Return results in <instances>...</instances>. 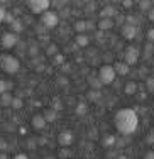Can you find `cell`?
<instances>
[{
    "label": "cell",
    "mask_w": 154,
    "mask_h": 159,
    "mask_svg": "<svg viewBox=\"0 0 154 159\" xmlns=\"http://www.w3.org/2000/svg\"><path fill=\"white\" fill-rule=\"evenodd\" d=\"M114 125L122 135H132L139 129V115L134 108H120L114 117Z\"/></svg>",
    "instance_id": "1"
},
{
    "label": "cell",
    "mask_w": 154,
    "mask_h": 159,
    "mask_svg": "<svg viewBox=\"0 0 154 159\" xmlns=\"http://www.w3.org/2000/svg\"><path fill=\"white\" fill-rule=\"evenodd\" d=\"M0 70L7 75H16L20 70V61L14 54H2L0 56Z\"/></svg>",
    "instance_id": "2"
},
{
    "label": "cell",
    "mask_w": 154,
    "mask_h": 159,
    "mask_svg": "<svg viewBox=\"0 0 154 159\" xmlns=\"http://www.w3.org/2000/svg\"><path fill=\"white\" fill-rule=\"evenodd\" d=\"M97 78L100 80L102 86H107V85H112V83L115 81L117 75H115L114 66H112V64H103V66L98 70V73H97Z\"/></svg>",
    "instance_id": "3"
},
{
    "label": "cell",
    "mask_w": 154,
    "mask_h": 159,
    "mask_svg": "<svg viewBox=\"0 0 154 159\" xmlns=\"http://www.w3.org/2000/svg\"><path fill=\"white\" fill-rule=\"evenodd\" d=\"M49 7H51L49 0H29L27 2V9L34 16H43L44 12L49 10Z\"/></svg>",
    "instance_id": "4"
},
{
    "label": "cell",
    "mask_w": 154,
    "mask_h": 159,
    "mask_svg": "<svg viewBox=\"0 0 154 159\" xmlns=\"http://www.w3.org/2000/svg\"><path fill=\"white\" fill-rule=\"evenodd\" d=\"M139 56H141V49L137 46H127L124 51V63L127 66H134L139 61Z\"/></svg>",
    "instance_id": "5"
},
{
    "label": "cell",
    "mask_w": 154,
    "mask_h": 159,
    "mask_svg": "<svg viewBox=\"0 0 154 159\" xmlns=\"http://www.w3.org/2000/svg\"><path fill=\"white\" fill-rule=\"evenodd\" d=\"M41 24L46 29H54V27H58V24H59V16L54 10H48V12H44L43 16H41Z\"/></svg>",
    "instance_id": "6"
},
{
    "label": "cell",
    "mask_w": 154,
    "mask_h": 159,
    "mask_svg": "<svg viewBox=\"0 0 154 159\" xmlns=\"http://www.w3.org/2000/svg\"><path fill=\"white\" fill-rule=\"evenodd\" d=\"M16 44H17V34H14L12 31L2 34V37H0V46L3 49H12Z\"/></svg>",
    "instance_id": "7"
},
{
    "label": "cell",
    "mask_w": 154,
    "mask_h": 159,
    "mask_svg": "<svg viewBox=\"0 0 154 159\" xmlns=\"http://www.w3.org/2000/svg\"><path fill=\"white\" fill-rule=\"evenodd\" d=\"M75 141V135L71 130H61L58 134V144L59 147H70Z\"/></svg>",
    "instance_id": "8"
},
{
    "label": "cell",
    "mask_w": 154,
    "mask_h": 159,
    "mask_svg": "<svg viewBox=\"0 0 154 159\" xmlns=\"http://www.w3.org/2000/svg\"><path fill=\"white\" fill-rule=\"evenodd\" d=\"M137 27L136 25H129V24H124L122 25V29H120V34H122V37L124 39H127V41H132V39H136L137 37Z\"/></svg>",
    "instance_id": "9"
},
{
    "label": "cell",
    "mask_w": 154,
    "mask_h": 159,
    "mask_svg": "<svg viewBox=\"0 0 154 159\" xmlns=\"http://www.w3.org/2000/svg\"><path fill=\"white\" fill-rule=\"evenodd\" d=\"M31 125H32V129H36V130H44V127L48 125V122H46L43 113H34L32 119H31Z\"/></svg>",
    "instance_id": "10"
},
{
    "label": "cell",
    "mask_w": 154,
    "mask_h": 159,
    "mask_svg": "<svg viewBox=\"0 0 154 159\" xmlns=\"http://www.w3.org/2000/svg\"><path fill=\"white\" fill-rule=\"evenodd\" d=\"M117 16H119V9H115L114 5H107L100 10V19H112L114 20Z\"/></svg>",
    "instance_id": "11"
},
{
    "label": "cell",
    "mask_w": 154,
    "mask_h": 159,
    "mask_svg": "<svg viewBox=\"0 0 154 159\" xmlns=\"http://www.w3.org/2000/svg\"><path fill=\"white\" fill-rule=\"evenodd\" d=\"M112 66H114V71H115L117 76H127L129 71H130V66H127L124 61H117V63L112 64Z\"/></svg>",
    "instance_id": "12"
},
{
    "label": "cell",
    "mask_w": 154,
    "mask_h": 159,
    "mask_svg": "<svg viewBox=\"0 0 154 159\" xmlns=\"http://www.w3.org/2000/svg\"><path fill=\"white\" fill-rule=\"evenodd\" d=\"M114 25H115V22L112 20V19H100L98 24H97V27L100 29V32H102V31H110Z\"/></svg>",
    "instance_id": "13"
},
{
    "label": "cell",
    "mask_w": 154,
    "mask_h": 159,
    "mask_svg": "<svg viewBox=\"0 0 154 159\" xmlns=\"http://www.w3.org/2000/svg\"><path fill=\"white\" fill-rule=\"evenodd\" d=\"M137 92H139V85L136 81H127L124 85V93L125 95H136Z\"/></svg>",
    "instance_id": "14"
},
{
    "label": "cell",
    "mask_w": 154,
    "mask_h": 159,
    "mask_svg": "<svg viewBox=\"0 0 154 159\" xmlns=\"http://www.w3.org/2000/svg\"><path fill=\"white\" fill-rule=\"evenodd\" d=\"M75 44H76L78 48H86L90 44V37L86 36V34H76V36H75Z\"/></svg>",
    "instance_id": "15"
},
{
    "label": "cell",
    "mask_w": 154,
    "mask_h": 159,
    "mask_svg": "<svg viewBox=\"0 0 154 159\" xmlns=\"http://www.w3.org/2000/svg\"><path fill=\"white\" fill-rule=\"evenodd\" d=\"M44 119H46V122L49 124V122H54L56 119H58V112L54 110V108H48V110H44Z\"/></svg>",
    "instance_id": "16"
},
{
    "label": "cell",
    "mask_w": 154,
    "mask_h": 159,
    "mask_svg": "<svg viewBox=\"0 0 154 159\" xmlns=\"http://www.w3.org/2000/svg\"><path fill=\"white\" fill-rule=\"evenodd\" d=\"M14 100V95L10 92L3 93V95H0V103H2V107H10V103H12Z\"/></svg>",
    "instance_id": "17"
},
{
    "label": "cell",
    "mask_w": 154,
    "mask_h": 159,
    "mask_svg": "<svg viewBox=\"0 0 154 159\" xmlns=\"http://www.w3.org/2000/svg\"><path fill=\"white\" fill-rule=\"evenodd\" d=\"M12 88H14V83H12V81H5V80H0V95H3V93L10 92Z\"/></svg>",
    "instance_id": "18"
},
{
    "label": "cell",
    "mask_w": 154,
    "mask_h": 159,
    "mask_svg": "<svg viewBox=\"0 0 154 159\" xmlns=\"http://www.w3.org/2000/svg\"><path fill=\"white\" fill-rule=\"evenodd\" d=\"M88 83H90V86H92L93 90H100V88H102V83H100L98 78H97V75H90V76H88Z\"/></svg>",
    "instance_id": "19"
},
{
    "label": "cell",
    "mask_w": 154,
    "mask_h": 159,
    "mask_svg": "<svg viewBox=\"0 0 154 159\" xmlns=\"http://www.w3.org/2000/svg\"><path fill=\"white\" fill-rule=\"evenodd\" d=\"M75 31H76V34H85L86 32V20H76L75 22Z\"/></svg>",
    "instance_id": "20"
},
{
    "label": "cell",
    "mask_w": 154,
    "mask_h": 159,
    "mask_svg": "<svg viewBox=\"0 0 154 159\" xmlns=\"http://www.w3.org/2000/svg\"><path fill=\"white\" fill-rule=\"evenodd\" d=\"M10 27H12V32L14 34H19V32H22V29H24V24H22L20 19H16V20L10 24Z\"/></svg>",
    "instance_id": "21"
},
{
    "label": "cell",
    "mask_w": 154,
    "mask_h": 159,
    "mask_svg": "<svg viewBox=\"0 0 154 159\" xmlns=\"http://www.w3.org/2000/svg\"><path fill=\"white\" fill-rule=\"evenodd\" d=\"M22 107H24V100H22L20 97H14L12 103H10V108H12V110H20Z\"/></svg>",
    "instance_id": "22"
},
{
    "label": "cell",
    "mask_w": 154,
    "mask_h": 159,
    "mask_svg": "<svg viewBox=\"0 0 154 159\" xmlns=\"http://www.w3.org/2000/svg\"><path fill=\"white\" fill-rule=\"evenodd\" d=\"M102 146H103V147H112V146H115V137H114V135H110V134H107V135L102 139Z\"/></svg>",
    "instance_id": "23"
},
{
    "label": "cell",
    "mask_w": 154,
    "mask_h": 159,
    "mask_svg": "<svg viewBox=\"0 0 154 159\" xmlns=\"http://www.w3.org/2000/svg\"><path fill=\"white\" fill-rule=\"evenodd\" d=\"M75 112H76V115H81L83 117L86 112H88V105L85 103V102H80V103L76 105V108H75Z\"/></svg>",
    "instance_id": "24"
},
{
    "label": "cell",
    "mask_w": 154,
    "mask_h": 159,
    "mask_svg": "<svg viewBox=\"0 0 154 159\" xmlns=\"http://www.w3.org/2000/svg\"><path fill=\"white\" fill-rule=\"evenodd\" d=\"M58 46H56V44H48V48H46V56H49V58H54L56 54H58Z\"/></svg>",
    "instance_id": "25"
},
{
    "label": "cell",
    "mask_w": 154,
    "mask_h": 159,
    "mask_svg": "<svg viewBox=\"0 0 154 159\" xmlns=\"http://www.w3.org/2000/svg\"><path fill=\"white\" fill-rule=\"evenodd\" d=\"M146 92H147V93L154 92V76H147V78H146Z\"/></svg>",
    "instance_id": "26"
},
{
    "label": "cell",
    "mask_w": 154,
    "mask_h": 159,
    "mask_svg": "<svg viewBox=\"0 0 154 159\" xmlns=\"http://www.w3.org/2000/svg\"><path fill=\"white\" fill-rule=\"evenodd\" d=\"M63 63H65V56L58 52V54H56L54 58H52V64H56V66H61Z\"/></svg>",
    "instance_id": "27"
},
{
    "label": "cell",
    "mask_w": 154,
    "mask_h": 159,
    "mask_svg": "<svg viewBox=\"0 0 154 159\" xmlns=\"http://www.w3.org/2000/svg\"><path fill=\"white\" fill-rule=\"evenodd\" d=\"M58 156L61 157V159H70V151H68V147H61V151L58 152Z\"/></svg>",
    "instance_id": "28"
},
{
    "label": "cell",
    "mask_w": 154,
    "mask_h": 159,
    "mask_svg": "<svg viewBox=\"0 0 154 159\" xmlns=\"http://www.w3.org/2000/svg\"><path fill=\"white\" fill-rule=\"evenodd\" d=\"M139 7H141V10H144V12H147L149 9H151V2H147V0H142V2H139Z\"/></svg>",
    "instance_id": "29"
},
{
    "label": "cell",
    "mask_w": 154,
    "mask_h": 159,
    "mask_svg": "<svg viewBox=\"0 0 154 159\" xmlns=\"http://www.w3.org/2000/svg\"><path fill=\"white\" fill-rule=\"evenodd\" d=\"M152 49H154V46H152L151 43H147V44L144 46V56H146V58H149V56L152 54Z\"/></svg>",
    "instance_id": "30"
},
{
    "label": "cell",
    "mask_w": 154,
    "mask_h": 159,
    "mask_svg": "<svg viewBox=\"0 0 154 159\" xmlns=\"http://www.w3.org/2000/svg\"><path fill=\"white\" fill-rule=\"evenodd\" d=\"M146 37H147V43H154V27L152 29H149L147 32H146Z\"/></svg>",
    "instance_id": "31"
},
{
    "label": "cell",
    "mask_w": 154,
    "mask_h": 159,
    "mask_svg": "<svg viewBox=\"0 0 154 159\" xmlns=\"http://www.w3.org/2000/svg\"><path fill=\"white\" fill-rule=\"evenodd\" d=\"M37 49H39V48H37V44H31V49H29V54H31L32 58H34V56H37V52H39Z\"/></svg>",
    "instance_id": "32"
},
{
    "label": "cell",
    "mask_w": 154,
    "mask_h": 159,
    "mask_svg": "<svg viewBox=\"0 0 154 159\" xmlns=\"http://www.w3.org/2000/svg\"><path fill=\"white\" fill-rule=\"evenodd\" d=\"M5 14H7V9H3V7L0 5V24L5 20Z\"/></svg>",
    "instance_id": "33"
},
{
    "label": "cell",
    "mask_w": 154,
    "mask_h": 159,
    "mask_svg": "<svg viewBox=\"0 0 154 159\" xmlns=\"http://www.w3.org/2000/svg\"><path fill=\"white\" fill-rule=\"evenodd\" d=\"M14 20H16V17H14L12 14H9V12H7V14H5V20H3V22H9V24H12Z\"/></svg>",
    "instance_id": "34"
},
{
    "label": "cell",
    "mask_w": 154,
    "mask_h": 159,
    "mask_svg": "<svg viewBox=\"0 0 154 159\" xmlns=\"http://www.w3.org/2000/svg\"><path fill=\"white\" fill-rule=\"evenodd\" d=\"M27 147H29L31 151L36 149V141H34V139H29V141H27Z\"/></svg>",
    "instance_id": "35"
},
{
    "label": "cell",
    "mask_w": 154,
    "mask_h": 159,
    "mask_svg": "<svg viewBox=\"0 0 154 159\" xmlns=\"http://www.w3.org/2000/svg\"><path fill=\"white\" fill-rule=\"evenodd\" d=\"M147 19L151 22H154V7H151V9L147 10Z\"/></svg>",
    "instance_id": "36"
},
{
    "label": "cell",
    "mask_w": 154,
    "mask_h": 159,
    "mask_svg": "<svg viewBox=\"0 0 154 159\" xmlns=\"http://www.w3.org/2000/svg\"><path fill=\"white\" fill-rule=\"evenodd\" d=\"M114 22L115 24H122V22H125V16H117L114 19Z\"/></svg>",
    "instance_id": "37"
},
{
    "label": "cell",
    "mask_w": 154,
    "mask_h": 159,
    "mask_svg": "<svg viewBox=\"0 0 154 159\" xmlns=\"http://www.w3.org/2000/svg\"><path fill=\"white\" fill-rule=\"evenodd\" d=\"M93 29H95L93 20H86V31H93Z\"/></svg>",
    "instance_id": "38"
},
{
    "label": "cell",
    "mask_w": 154,
    "mask_h": 159,
    "mask_svg": "<svg viewBox=\"0 0 154 159\" xmlns=\"http://www.w3.org/2000/svg\"><path fill=\"white\" fill-rule=\"evenodd\" d=\"M14 159H29V157H27V154H25V152H19V154L14 156Z\"/></svg>",
    "instance_id": "39"
},
{
    "label": "cell",
    "mask_w": 154,
    "mask_h": 159,
    "mask_svg": "<svg viewBox=\"0 0 154 159\" xmlns=\"http://www.w3.org/2000/svg\"><path fill=\"white\" fill-rule=\"evenodd\" d=\"M142 159H154V151H147V152L144 154V157Z\"/></svg>",
    "instance_id": "40"
},
{
    "label": "cell",
    "mask_w": 154,
    "mask_h": 159,
    "mask_svg": "<svg viewBox=\"0 0 154 159\" xmlns=\"http://www.w3.org/2000/svg\"><path fill=\"white\" fill-rule=\"evenodd\" d=\"M122 5L125 7V9H130V7L134 5V2H130V0H125V2H122Z\"/></svg>",
    "instance_id": "41"
},
{
    "label": "cell",
    "mask_w": 154,
    "mask_h": 159,
    "mask_svg": "<svg viewBox=\"0 0 154 159\" xmlns=\"http://www.w3.org/2000/svg\"><path fill=\"white\" fill-rule=\"evenodd\" d=\"M147 142H149V144H154V130L147 135Z\"/></svg>",
    "instance_id": "42"
},
{
    "label": "cell",
    "mask_w": 154,
    "mask_h": 159,
    "mask_svg": "<svg viewBox=\"0 0 154 159\" xmlns=\"http://www.w3.org/2000/svg\"><path fill=\"white\" fill-rule=\"evenodd\" d=\"M115 159H129V157H127V156H124V154H122V156H117Z\"/></svg>",
    "instance_id": "43"
},
{
    "label": "cell",
    "mask_w": 154,
    "mask_h": 159,
    "mask_svg": "<svg viewBox=\"0 0 154 159\" xmlns=\"http://www.w3.org/2000/svg\"><path fill=\"white\" fill-rule=\"evenodd\" d=\"M0 159H7V156H5V154H3V152H2V154H0Z\"/></svg>",
    "instance_id": "44"
},
{
    "label": "cell",
    "mask_w": 154,
    "mask_h": 159,
    "mask_svg": "<svg viewBox=\"0 0 154 159\" xmlns=\"http://www.w3.org/2000/svg\"><path fill=\"white\" fill-rule=\"evenodd\" d=\"M0 108H2V103H0Z\"/></svg>",
    "instance_id": "45"
},
{
    "label": "cell",
    "mask_w": 154,
    "mask_h": 159,
    "mask_svg": "<svg viewBox=\"0 0 154 159\" xmlns=\"http://www.w3.org/2000/svg\"><path fill=\"white\" fill-rule=\"evenodd\" d=\"M152 64H154V59H152Z\"/></svg>",
    "instance_id": "46"
}]
</instances>
